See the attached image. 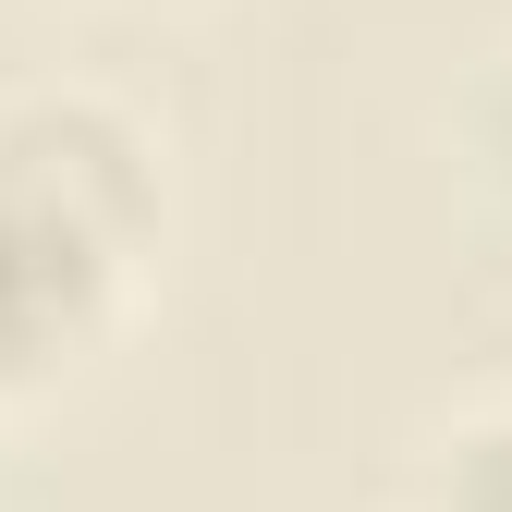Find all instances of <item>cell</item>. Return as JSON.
I'll return each mask as SVG.
<instances>
[{
  "instance_id": "6da1fadb",
  "label": "cell",
  "mask_w": 512,
  "mask_h": 512,
  "mask_svg": "<svg viewBox=\"0 0 512 512\" xmlns=\"http://www.w3.org/2000/svg\"><path fill=\"white\" fill-rule=\"evenodd\" d=\"M0 183L147 305L159 256H171V147L147 110H122L98 86H13L0 98Z\"/></svg>"
},
{
  "instance_id": "7a4b0ae2",
  "label": "cell",
  "mask_w": 512,
  "mask_h": 512,
  "mask_svg": "<svg viewBox=\"0 0 512 512\" xmlns=\"http://www.w3.org/2000/svg\"><path fill=\"white\" fill-rule=\"evenodd\" d=\"M122 317H135V293L110 269H86V256L0 183V427L37 415L61 378H86L122 342Z\"/></svg>"
},
{
  "instance_id": "3957f363",
  "label": "cell",
  "mask_w": 512,
  "mask_h": 512,
  "mask_svg": "<svg viewBox=\"0 0 512 512\" xmlns=\"http://www.w3.org/2000/svg\"><path fill=\"white\" fill-rule=\"evenodd\" d=\"M403 512H512V391L427 427V452L403 476Z\"/></svg>"
},
{
  "instance_id": "277c9868",
  "label": "cell",
  "mask_w": 512,
  "mask_h": 512,
  "mask_svg": "<svg viewBox=\"0 0 512 512\" xmlns=\"http://www.w3.org/2000/svg\"><path fill=\"white\" fill-rule=\"evenodd\" d=\"M452 147H464V171H476V196L512 220V49H500L488 74L464 86V110H452Z\"/></svg>"
}]
</instances>
